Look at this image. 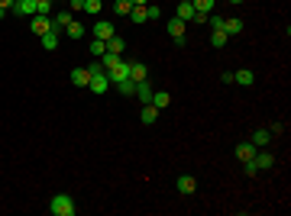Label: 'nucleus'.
<instances>
[{"instance_id": "obj_1", "label": "nucleus", "mask_w": 291, "mask_h": 216, "mask_svg": "<svg viewBox=\"0 0 291 216\" xmlns=\"http://www.w3.org/2000/svg\"><path fill=\"white\" fill-rule=\"evenodd\" d=\"M49 213L52 216H75L78 213L75 197H71V193H55L52 200H49Z\"/></svg>"}, {"instance_id": "obj_2", "label": "nucleus", "mask_w": 291, "mask_h": 216, "mask_svg": "<svg viewBox=\"0 0 291 216\" xmlns=\"http://www.w3.org/2000/svg\"><path fill=\"white\" fill-rule=\"evenodd\" d=\"M130 62H133V58H120V65H114V68L107 71L110 84H120V81H126V77H130Z\"/></svg>"}, {"instance_id": "obj_3", "label": "nucleus", "mask_w": 291, "mask_h": 216, "mask_svg": "<svg viewBox=\"0 0 291 216\" xmlns=\"http://www.w3.org/2000/svg\"><path fill=\"white\" fill-rule=\"evenodd\" d=\"M29 29L36 32V36H46V32H52V16H42V13L29 16Z\"/></svg>"}, {"instance_id": "obj_4", "label": "nucleus", "mask_w": 291, "mask_h": 216, "mask_svg": "<svg viewBox=\"0 0 291 216\" xmlns=\"http://www.w3.org/2000/svg\"><path fill=\"white\" fill-rule=\"evenodd\" d=\"M91 36H94V39H104V42H107V39H114V36H116V29H114V23H107V20H97V23L91 26Z\"/></svg>"}, {"instance_id": "obj_5", "label": "nucleus", "mask_w": 291, "mask_h": 216, "mask_svg": "<svg viewBox=\"0 0 291 216\" xmlns=\"http://www.w3.org/2000/svg\"><path fill=\"white\" fill-rule=\"evenodd\" d=\"M165 26H169V36L175 39V46H184V26H188V23H184V20H178V16H175V20H169V23H165Z\"/></svg>"}, {"instance_id": "obj_6", "label": "nucleus", "mask_w": 291, "mask_h": 216, "mask_svg": "<svg viewBox=\"0 0 291 216\" xmlns=\"http://www.w3.org/2000/svg\"><path fill=\"white\" fill-rule=\"evenodd\" d=\"M256 152H259V148H256L253 142H239V145L233 148V155H236L239 162H253V158H256Z\"/></svg>"}, {"instance_id": "obj_7", "label": "nucleus", "mask_w": 291, "mask_h": 216, "mask_svg": "<svg viewBox=\"0 0 291 216\" xmlns=\"http://www.w3.org/2000/svg\"><path fill=\"white\" fill-rule=\"evenodd\" d=\"M130 81H133V84L149 81V68H146V62H130Z\"/></svg>"}, {"instance_id": "obj_8", "label": "nucleus", "mask_w": 291, "mask_h": 216, "mask_svg": "<svg viewBox=\"0 0 291 216\" xmlns=\"http://www.w3.org/2000/svg\"><path fill=\"white\" fill-rule=\"evenodd\" d=\"M87 91H91V94H107L110 91V77L107 74H94L91 84H87Z\"/></svg>"}, {"instance_id": "obj_9", "label": "nucleus", "mask_w": 291, "mask_h": 216, "mask_svg": "<svg viewBox=\"0 0 291 216\" xmlns=\"http://www.w3.org/2000/svg\"><path fill=\"white\" fill-rule=\"evenodd\" d=\"M10 13H16V16H36V0H16Z\"/></svg>"}, {"instance_id": "obj_10", "label": "nucleus", "mask_w": 291, "mask_h": 216, "mask_svg": "<svg viewBox=\"0 0 291 216\" xmlns=\"http://www.w3.org/2000/svg\"><path fill=\"white\" fill-rule=\"evenodd\" d=\"M220 29L227 32V36H239V32L246 29V23L239 20V16H230V20H223V26H220Z\"/></svg>"}, {"instance_id": "obj_11", "label": "nucleus", "mask_w": 291, "mask_h": 216, "mask_svg": "<svg viewBox=\"0 0 291 216\" xmlns=\"http://www.w3.org/2000/svg\"><path fill=\"white\" fill-rule=\"evenodd\" d=\"M175 187H178V193H184V197H188V193L198 191V181H194L191 174H181V178L175 181Z\"/></svg>"}, {"instance_id": "obj_12", "label": "nucleus", "mask_w": 291, "mask_h": 216, "mask_svg": "<svg viewBox=\"0 0 291 216\" xmlns=\"http://www.w3.org/2000/svg\"><path fill=\"white\" fill-rule=\"evenodd\" d=\"M256 81V74L249 68H239V71H233V84H239V87H249Z\"/></svg>"}, {"instance_id": "obj_13", "label": "nucleus", "mask_w": 291, "mask_h": 216, "mask_svg": "<svg viewBox=\"0 0 291 216\" xmlns=\"http://www.w3.org/2000/svg\"><path fill=\"white\" fill-rule=\"evenodd\" d=\"M71 84H75V87H87V84H91V71H87V68H75V71H71Z\"/></svg>"}, {"instance_id": "obj_14", "label": "nucleus", "mask_w": 291, "mask_h": 216, "mask_svg": "<svg viewBox=\"0 0 291 216\" xmlns=\"http://www.w3.org/2000/svg\"><path fill=\"white\" fill-rule=\"evenodd\" d=\"M253 162H256V168H259V171H268L272 165H275V155H268V152H262V148H259Z\"/></svg>"}, {"instance_id": "obj_15", "label": "nucleus", "mask_w": 291, "mask_h": 216, "mask_svg": "<svg viewBox=\"0 0 291 216\" xmlns=\"http://www.w3.org/2000/svg\"><path fill=\"white\" fill-rule=\"evenodd\" d=\"M85 23H81V20H71V23L68 26H65V36H68V39H85Z\"/></svg>"}, {"instance_id": "obj_16", "label": "nucleus", "mask_w": 291, "mask_h": 216, "mask_svg": "<svg viewBox=\"0 0 291 216\" xmlns=\"http://www.w3.org/2000/svg\"><path fill=\"white\" fill-rule=\"evenodd\" d=\"M159 113H162L159 107H152V103H146V107H143V113H139V120H143L146 126H152L155 120H159Z\"/></svg>"}, {"instance_id": "obj_17", "label": "nucleus", "mask_w": 291, "mask_h": 216, "mask_svg": "<svg viewBox=\"0 0 291 216\" xmlns=\"http://www.w3.org/2000/svg\"><path fill=\"white\" fill-rule=\"evenodd\" d=\"M133 97H139L143 103H152V87H149V81H139L136 84V94Z\"/></svg>"}, {"instance_id": "obj_18", "label": "nucleus", "mask_w": 291, "mask_h": 216, "mask_svg": "<svg viewBox=\"0 0 291 216\" xmlns=\"http://www.w3.org/2000/svg\"><path fill=\"white\" fill-rule=\"evenodd\" d=\"M169 103H172V94H169V91H152V107L165 110Z\"/></svg>"}, {"instance_id": "obj_19", "label": "nucleus", "mask_w": 291, "mask_h": 216, "mask_svg": "<svg viewBox=\"0 0 291 216\" xmlns=\"http://www.w3.org/2000/svg\"><path fill=\"white\" fill-rule=\"evenodd\" d=\"M249 142H253L256 148H265L268 142H272V136H268V129H256V132H253V139H249Z\"/></svg>"}, {"instance_id": "obj_20", "label": "nucleus", "mask_w": 291, "mask_h": 216, "mask_svg": "<svg viewBox=\"0 0 291 216\" xmlns=\"http://www.w3.org/2000/svg\"><path fill=\"white\" fill-rule=\"evenodd\" d=\"M227 42H230V36H227L223 29H210V46H214V48H223Z\"/></svg>"}, {"instance_id": "obj_21", "label": "nucleus", "mask_w": 291, "mask_h": 216, "mask_svg": "<svg viewBox=\"0 0 291 216\" xmlns=\"http://www.w3.org/2000/svg\"><path fill=\"white\" fill-rule=\"evenodd\" d=\"M194 13H198V10H194V3H178V20L191 23V20H194Z\"/></svg>"}, {"instance_id": "obj_22", "label": "nucleus", "mask_w": 291, "mask_h": 216, "mask_svg": "<svg viewBox=\"0 0 291 216\" xmlns=\"http://www.w3.org/2000/svg\"><path fill=\"white\" fill-rule=\"evenodd\" d=\"M107 52H114V55H123V52H126V42H123L120 36L107 39Z\"/></svg>"}, {"instance_id": "obj_23", "label": "nucleus", "mask_w": 291, "mask_h": 216, "mask_svg": "<svg viewBox=\"0 0 291 216\" xmlns=\"http://www.w3.org/2000/svg\"><path fill=\"white\" fill-rule=\"evenodd\" d=\"M87 52H91L94 58H100V55L107 52V42H104V39H91V46H87Z\"/></svg>"}, {"instance_id": "obj_24", "label": "nucleus", "mask_w": 291, "mask_h": 216, "mask_svg": "<svg viewBox=\"0 0 291 216\" xmlns=\"http://www.w3.org/2000/svg\"><path fill=\"white\" fill-rule=\"evenodd\" d=\"M120 58H123V55L104 52V55H100V65H104V71H110V68H114V65H120Z\"/></svg>"}, {"instance_id": "obj_25", "label": "nucleus", "mask_w": 291, "mask_h": 216, "mask_svg": "<svg viewBox=\"0 0 291 216\" xmlns=\"http://www.w3.org/2000/svg\"><path fill=\"white\" fill-rule=\"evenodd\" d=\"M39 39H42V48H49V52L58 48V32H46V36H39Z\"/></svg>"}, {"instance_id": "obj_26", "label": "nucleus", "mask_w": 291, "mask_h": 216, "mask_svg": "<svg viewBox=\"0 0 291 216\" xmlns=\"http://www.w3.org/2000/svg\"><path fill=\"white\" fill-rule=\"evenodd\" d=\"M130 10H133V0H116V3H114V13L116 16H130Z\"/></svg>"}, {"instance_id": "obj_27", "label": "nucleus", "mask_w": 291, "mask_h": 216, "mask_svg": "<svg viewBox=\"0 0 291 216\" xmlns=\"http://www.w3.org/2000/svg\"><path fill=\"white\" fill-rule=\"evenodd\" d=\"M116 91H120L123 97H133V94H136V84H133L130 77H126V81H120V84H116Z\"/></svg>"}, {"instance_id": "obj_28", "label": "nucleus", "mask_w": 291, "mask_h": 216, "mask_svg": "<svg viewBox=\"0 0 291 216\" xmlns=\"http://www.w3.org/2000/svg\"><path fill=\"white\" fill-rule=\"evenodd\" d=\"M100 10H104V0H85V13H91V16H97Z\"/></svg>"}, {"instance_id": "obj_29", "label": "nucleus", "mask_w": 291, "mask_h": 216, "mask_svg": "<svg viewBox=\"0 0 291 216\" xmlns=\"http://www.w3.org/2000/svg\"><path fill=\"white\" fill-rule=\"evenodd\" d=\"M191 3H194V10H198V13H210L217 0H191Z\"/></svg>"}, {"instance_id": "obj_30", "label": "nucleus", "mask_w": 291, "mask_h": 216, "mask_svg": "<svg viewBox=\"0 0 291 216\" xmlns=\"http://www.w3.org/2000/svg\"><path fill=\"white\" fill-rule=\"evenodd\" d=\"M36 13L52 16V0H36Z\"/></svg>"}, {"instance_id": "obj_31", "label": "nucleus", "mask_w": 291, "mask_h": 216, "mask_svg": "<svg viewBox=\"0 0 291 216\" xmlns=\"http://www.w3.org/2000/svg\"><path fill=\"white\" fill-rule=\"evenodd\" d=\"M130 20H133V23H146V7H133L130 10Z\"/></svg>"}, {"instance_id": "obj_32", "label": "nucleus", "mask_w": 291, "mask_h": 216, "mask_svg": "<svg viewBox=\"0 0 291 216\" xmlns=\"http://www.w3.org/2000/svg\"><path fill=\"white\" fill-rule=\"evenodd\" d=\"M159 16H162L159 3H149V7H146V20H159Z\"/></svg>"}, {"instance_id": "obj_33", "label": "nucleus", "mask_w": 291, "mask_h": 216, "mask_svg": "<svg viewBox=\"0 0 291 216\" xmlns=\"http://www.w3.org/2000/svg\"><path fill=\"white\" fill-rule=\"evenodd\" d=\"M207 26H210V29H220V26H223V16L210 13V16H207Z\"/></svg>"}, {"instance_id": "obj_34", "label": "nucleus", "mask_w": 291, "mask_h": 216, "mask_svg": "<svg viewBox=\"0 0 291 216\" xmlns=\"http://www.w3.org/2000/svg\"><path fill=\"white\" fill-rule=\"evenodd\" d=\"M243 165H246V168H243V171H246V178H256V174H259V168H256V162H243Z\"/></svg>"}, {"instance_id": "obj_35", "label": "nucleus", "mask_w": 291, "mask_h": 216, "mask_svg": "<svg viewBox=\"0 0 291 216\" xmlns=\"http://www.w3.org/2000/svg\"><path fill=\"white\" fill-rule=\"evenodd\" d=\"M87 71H91V77H94V74H107V71H104V65H100V62H91V65H87Z\"/></svg>"}, {"instance_id": "obj_36", "label": "nucleus", "mask_w": 291, "mask_h": 216, "mask_svg": "<svg viewBox=\"0 0 291 216\" xmlns=\"http://www.w3.org/2000/svg\"><path fill=\"white\" fill-rule=\"evenodd\" d=\"M68 10L71 13H81V10H85V0H68Z\"/></svg>"}, {"instance_id": "obj_37", "label": "nucleus", "mask_w": 291, "mask_h": 216, "mask_svg": "<svg viewBox=\"0 0 291 216\" xmlns=\"http://www.w3.org/2000/svg\"><path fill=\"white\" fill-rule=\"evenodd\" d=\"M282 132H285V123H272L268 126V136H282Z\"/></svg>"}, {"instance_id": "obj_38", "label": "nucleus", "mask_w": 291, "mask_h": 216, "mask_svg": "<svg viewBox=\"0 0 291 216\" xmlns=\"http://www.w3.org/2000/svg\"><path fill=\"white\" fill-rule=\"evenodd\" d=\"M13 3H16V0H0V7L7 10V13H10V10H13Z\"/></svg>"}, {"instance_id": "obj_39", "label": "nucleus", "mask_w": 291, "mask_h": 216, "mask_svg": "<svg viewBox=\"0 0 291 216\" xmlns=\"http://www.w3.org/2000/svg\"><path fill=\"white\" fill-rule=\"evenodd\" d=\"M133 7H149V0H133Z\"/></svg>"}, {"instance_id": "obj_40", "label": "nucleus", "mask_w": 291, "mask_h": 216, "mask_svg": "<svg viewBox=\"0 0 291 216\" xmlns=\"http://www.w3.org/2000/svg\"><path fill=\"white\" fill-rule=\"evenodd\" d=\"M227 3H233V7H239V3H246V0H227Z\"/></svg>"}, {"instance_id": "obj_41", "label": "nucleus", "mask_w": 291, "mask_h": 216, "mask_svg": "<svg viewBox=\"0 0 291 216\" xmlns=\"http://www.w3.org/2000/svg\"><path fill=\"white\" fill-rule=\"evenodd\" d=\"M3 16H7V10H3V7H0V20H3Z\"/></svg>"}, {"instance_id": "obj_42", "label": "nucleus", "mask_w": 291, "mask_h": 216, "mask_svg": "<svg viewBox=\"0 0 291 216\" xmlns=\"http://www.w3.org/2000/svg\"><path fill=\"white\" fill-rule=\"evenodd\" d=\"M178 3H191V0H178Z\"/></svg>"}]
</instances>
